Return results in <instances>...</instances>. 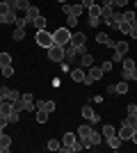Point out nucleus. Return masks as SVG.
I'll return each instance as SVG.
<instances>
[{"label":"nucleus","instance_id":"33","mask_svg":"<svg viewBox=\"0 0 137 153\" xmlns=\"http://www.w3.org/2000/svg\"><path fill=\"white\" fill-rule=\"evenodd\" d=\"M7 64H12V55L9 53H0V66H7Z\"/></svg>","mask_w":137,"mask_h":153},{"label":"nucleus","instance_id":"45","mask_svg":"<svg viewBox=\"0 0 137 153\" xmlns=\"http://www.w3.org/2000/svg\"><path fill=\"white\" fill-rule=\"evenodd\" d=\"M34 108H37V110H44L46 108V101H34Z\"/></svg>","mask_w":137,"mask_h":153},{"label":"nucleus","instance_id":"10","mask_svg":"<svg viewBox=\"0 0 137 153\" xmlns=\"http://www.w3.org/2000/svg\"><path fill=\"white\" fill-rule=\"evenodd\" d=\"M133 133H135V128H133V126H128V123H121V128H117V135H119V137H121V140H130V137H133Z\"/></svg>","mask_w":137,"mask_h":153},{"label":"nucleus","instance_id":"6","mask_svg":"<svg viewBox=\"0 0 137 153\" xmlns=\"http://www.w3.org/2000/svg\"><path fill=\"white\" fill-rule=\"evenodd\" d=\"M82 112V117H85V121H89L91 126H96V123H101V117H98V112L94 108H89V105H85V108L80 110Z\"/></svg>","mask_w":137,"mask_h":153},{"label":"nucleus","instance_id":"18","mask_svg":"<svg viewBox=\"0 0 137 153\" xmlns=\"http://www.w3.org/2000/svg\"><path fill=\"white\" fill-rule=\"evenodd\" d=\"M128 51H130V46H128V41H124V39L114 44V53H119V55H126Z\"/></svg>","mask_w":137,"mask_h":153},{"label":"nucleus","instance_id":"21","mask_svg":"<svg viewBox=\"0 0 137 153\" xmlns=\"http://www.w3.org/2000/svg\"><path fill=\"white\" fill-rule=\"evenodd\" d=\"M48 117H50V112H48V110H37L34 119H37V123H46V121H48Z\"/></svg>","mask_w":137,"mask_h":153},{"label":"nucleus","instance_id":"12","mask_svg":"<svg viewBox=\"0 0 137 153\" xmlns=\"http://www.w3.org/2000/svg\"><path fill=\"white\" fill-rule=\"evenodd\" d=\"M69 73H71V80L73 82H85V69H82V66H76V69H71L69 71Z\"/></svg>","mask_w":137,"mask_h":153},{"label":"nucleus","instance_id":"28","mask_svg":"<svg viewBox=\"0 0 137 153\" xmlns=\"http://www.w3.org/2000/svg\"><path fill=\"white\" fill-rule=\"evenodd\" d=\"M121 64H124V71H133L137 66L135 59H130V57H124V62H121Z\"/></svg>","mask_w":137,"mask_h":153},{"label":"nucleus","instance_id":"51","mask_svg":"<svg viewBox=\"0 0 137 153\" xmlns=\"http://www.w3.org/2000/svg\"><path fill=\"white\" fill-rule=\"evenodd\" d=\"M130 140H133V142H135V144H137V130H135V133H133V137H130Z\"/></svg>","mask_w":137,"mask_h":153},{"label":"nucleus","instance_id":"9","mask_svg":"<svg viewBox=\"0 0 137 153\" xmlns=\"http://www.w3.org/2000/svg\"><path fill=\"white\" fill-rule=\"evenodd\" d=\"M76 55H78V48L76 46H71V41L64 46V62H69V64H73L76 62Z\"/></svg>","mask_w":137,"mask_h":153},{"label":"nucleus","instance_id":"53","mask_svg":"<svg viewBox=\"0 0 137 153\" xmlns=\"http://www.w3.org/2000/svg\"><path fill=\"white\" fill-rule=\"evenodd\" d=\"M2 133H5V126H0V135H2Z\"/></svg>","mask_w":137,"mask_h":153},{"label":"nucleus","instance_id":"29","mask_svg":"<svg viewBox=\"0 0 137 153\" xmlns=\"http://www.w3.org/2000/svg\"><path fill=\"white\" fill-rule=\"evenodd\" d=\"M0 73H2L5 78H12V76H14V66H12V64H7V66H0Z\"/></svg>","mask_w":137,"mask_h":153},{"label":"nucleus","instance_id":"20","mask_svg":"<svg viewBox=\"0 0 137 153\" xmlns=\"http://www.w3.org/2000/svg\"><path fill=\"white\" fill-rule=\"evenodd\" d=\"M101 133H103V142L107 140V137H112V135H117V128L110 126V123H105L103 128H101Z\"/></svg>","mask_w":137,"mask_h":153},{"label":"nucleus","instance_id":"17","mask_svg":"<svg viewBox=\"0 0 137 153\" xmlns=\"http://www.w3.org/2000/svg\"><path fill=\"white\" fill-rule=\"evenodd\" d=\"M21 98H23V103H25V110H27V112H37V108H34V98H32V94H21Z\"/></svg>","mask_w":137,"mask_h":153},{"label":"nucleus","instance_id":"50","mask_svg":"<svg viewBox=\"0 0 137 153\" xmlns=\"http://www.w3.org/2000/svg\"><path fill=\"white\" fill-rule=\"evenodd\" d=\"M130 78H133V80H137V66H135V69L130 71Z\"/></svg>","mask_w":137,"mask_h":153},{"label":"nucleus","instance_id":"39","mask_svg":"<svg viewBox=\"0 0 137 153\" xmlns=\"http://www.w3.org/2000/svg\"><path fill=\"white\" fill-rule=\"evenodd\" d=\"M126 114H137V103H130V105L126 108Z\"/></svg>","mask_w":137,"mask_h":153},{"label":"nucleus","instance_id":"13","mask_svg":"<svg viewBox=\"0 0 137 153\" xmlns=\"http://www.w3.org/2000/svg\"><path fill=\"white\" fill-rule=\"evenodd\" d=\"M87 76H89L91 80H94V82H98V80H101V78L105 76V71L101 69V66H94V64H91V66H89V71H87Z\"/></svg>","mask_w":137,"mask_h":153},{"label":"nucleus","instance_id":"1","mask_svg":"<svg viewBox=\"0 0 137 153\" xmlns=\"http://www.w3.org/2000/svg\"><path fill=\"white\" fill-rule=\"evenodd\" d=\"M34 41H37V46H41V48H50L55 41H53V34L48 30H37V34H34Z\"/></svg>","mask_w":137,"mask_h":153},{"label":"nucleus","instance_id":"38","mask_svg":"<svg viewBox=\"0 0 137 153\" xmlns=\"http://www.w3.org/2000/svg\"><path fill=\"white\" fill-rule=\"evenodd\" d=\"M128 2H130V0H114V7H117V9H126Z\"/></svg>","mask_w":137,"mask_h":153},{"label":"nucleus","instance_id":"47","mask_svg":"<svg viewBox=\"0 0 137 153\" xmlns=\"http://www.w3.org/2000/svg\"><path fill=\"white\" fill-rule=\"evenodd\" d=\"M105 91H107V94H117V85H110V87H107Z\"/></svg>","mask_w":137,"mask_h":153},{"label":"nucleus","instance_id":"7","mask_svg":"<svg viewBox=\"0 0 137 153\" xmlns=\"http://www.w3.org/2000/svg\"><path fill=\"white\" fill-rule=\"evenodd\" d=\"M96 44H98V46H107V48H112V51H114V44H117V41H114L110 34L98 32V34H96Z\"/></svg>","mask_w":137,"mask_h":153},{"label":"nucleus","instance_id":"27","mask_svg":"<svg viewBox=\"0 0 137 153\" xmlns=\"http://www.w3.org/2000/svg\"><path fill=\"white\" fill-rule=\"evenodd\" d=\"M80 64H82V66H87V69H89L91 64H94V57H91L89 53H85V55H82V57H80Z\"/></svg>","mask_w":137,"mask_h":153},{"label":"nucleus","instance_id":"42","mask_svg":"<svg viewBox=\"0 0 137 153\" xmlns=\"http://www.w3.org/2000/svg\"><path fill=\"white\" fill-rule=\"evenodd\" d=\"M55 108H57V105H55V101H46V108H44V110H48V112H55Z\"/></svg>","mask_w":137,"mask_h":153},{"label":"nucleus","instance_id":"16","mask_svg":"<svg viewBox=\"0 0 137 153\" xmlns=\"http://www.w3.org/2000/svg\"><path fill=\"white\" fill-rule=\"evenodd\" d=\"M89 133H91V123L87 121L78 128V140H89Z\"/></svg>","mask_w":137,"mask_h":153},{"label":"nucleus","instance_id":"35","mask_svg":"<svg viewBox=\"0 0 137 153\" xmlns=\"http://www.w3.org/2000/svg\"><path fill=\"white\" fill-rule=\"evenodd\" d=\"M101 69H103V71H105V73H110V71H112V69H114V62H112V59H105V62H103V64H101Z\"/></svg>","mask_w":137,"mask_h":153},{"label":"nucleus","instance_id":"14","mask_svg":"<svg viewBox=\"0 0 137 153\" xmlns=\"http://www.w3.org/2000/svg\"><path fill=\"white\" fill-rule=\"evenodd\" d=\"M121 144H124V140H121L119 135H112V137H107V140H105V146H110L112 151H117V149H121Z\"/></svg>","mask_w":137,"mask_h":153},{"label":"nucleus","instance_id":"26","mask_svg":"<svg viewBox=\"0 0 137 153\" xmlns=\"http://www.w3.org/2000/svg\"><path fill=\"white\" fill-rule=\"evenodd\" d=\"M23 37H25V27H14V34H12L14 41H21Z\"/></svg>","mask_w":137,"mask_h":153},{"label":"nucleus","instance_id":"8","mask_svg":"<svg viewBox=\"0 0 137 153\" xmlns=\"http://www.w3.org/2000/svg\"><path fill=\"white\" fill-rule=\"evenodd\" d=\"M0 94H2V98H5L7 103H14L16 98H21V91L9 89V87H0Z\"/></svg>","mask_w":137,"mask_h":153},{"label":"nucleus","instance_id":"22","mask_svg":"<svg viewBox=\"0 0 137 153\" xmlns=\"http://www.w3.org/2000/svg\"><path fill=\"white\" fill-rule=\"evenodd\" d=\"M14 5H16V12H27L30 9V0H14Z\"/></svg>","mask_w":137,"mask_h":153},{"label":"nucleus","instance_id":"32","mask_svg":"<svg viewBox=\"0 0 137 153\" xmlns=\"http://www.w3.org/2000/svg\"><path fill=\"white\" fill-rule=\"evenodd\" d=\"M32 25L37 27V30H46V19H44V16H39V19H34V21H32Z\"/></svg>","mask_w":137,"mask_h":153},{"label":"nucleus","instance_id":"36","mask_svg":"<svg viewBox=\"0 0 137 153\" xmlns=\"http://www.w3.org/2000/svg\"><path fill=\"white\" fill-rule=\"evenodd\" d=\"M59 149H62V142H57V140L48 142V151H59Z\"/></svg>","mask_w":137,"mask_h":153},{"label":"nucleus","instance_id":"30","mask_svg":"<svg viewBox=\"0 0 137 153\" xmlns=\"http://www.w3.org/2000/svg\"><path fill=\"white\" fill-rule=\"evenodd\" d=\"M12 110H14V112H21V110H25V103H23V98H16V101L12 103Z\"/></svg>","mask_w":137,"mask_h":153},{"label":"nucleus","instance_id":"44","mask_svg":"<svg viewBox=\"0 0 137 153\" xmlns=\"http://www.w3.org/2000/svg\"><path fill=\"white\" fill-rule=\"evenodd\" d=\"M19 121V112H14L12 110V114H9V123H16Z\"/></svg>","mask_w":137,"mask_h":153},{"label":"nucleus","instance_id":"5","mask_svg":"<svg viewBox=\"0 0 137 153\" xmlns=\"http://www.w3.org/2000/svg\"><path fill=\"white\" fill-rule=\"evenodd\" d=\"M62 12L66 14V16H82V12H85V7H82V2H78V5H69V2H64L62 5Z\"/></svg>","mask_w":137,"mask_h":153},{"label":"nucleus","instance_id":"25","mask_svg":"<svg viewBox=\"0 0 137 153\" xmlns=\"http://www.w3.org/2000/svg\"><path fill=\"white\" fill-rule=\"evenodd\" d=\"M87 12H89V19H101V5H91Z\"/></svg>","mask_w":137,"mask_h":153},{"label":"nucleus","instance_id":"23","mask_svg":"<svg viewBox=\"0 0 137 153\" xmlns=\"http://www.w3.org/2000/svg\"><path fill=\"white\" fill-rule=\"evenodd\" d=\"M124 21L135 23V21H137V12H135V9H124Z\"/></svg>","mask_w":137,"mask_h":153},{"label":"nucleus","instance_id":"2","mask_svg":"<svg viewBox=\"0 0 137 153\" xmlns=\"http://www.w3.org/2000/svg\"><path fill=\"white\" fill-rule=\"evenodd\" d=\"M53 41L57 46H66L71 41V30H69V27H57V30L53 32Z\"/></svg>","mask_w":137,"mask_h":153},{"label":"nucleus","instance_id":"46","mask_svg":"<svg viewBox=\"0 0 137 153\" xmlns=\"http://www.w3.org/2000/svg\"><path fill=\"white\" fill-rule=\"evenodd\" d=\"M98 23H101V19H89V25L91 27H98Z\"/></svg>","mask_w":137,"mask_h":153},{"label":"nucleus","instance_id":"31","mask_svg":"<svg viewBox=\"0 0 137 153\" xmlns=\"http://www.w3.org/2000/svg\"><path fill=\"white\" fill-rule=\"evenodd\" d=\"M130 25H133V23H128V21H121V23L117 25V30H119V32H124V34H128V32H130Z\"/></svg>","mask_w":137,"mask_h":153},{"label":"nucleus","instance_id":"41","mask_svg":"<svg viewBox=\"0 0 137 153\" xmlns=\"http://www.w3.org/2000/svg\"><path fill=\"white\" fill-rule=\"evenodd\" d=\"M124 57H126V55H119V53H114V55H112V62H114V64H121V62H124Z\"/></svg>","mask_w":137,"mask_h":153},{"label":"nucleus","instance_id":"37","mask_svg":"<svg viewBox=\"0 0 137 153\" xmlns=\"http://www.w3.org/2000/svg\"><path fill=\"white\" fill-rule=\"evenodd\" d=\"M66 21H69V25H66V27H69V30H73V27L78 25V16H69V19H66Z\"/></svg>","mask_w":137,"mask_h":153},{"label":"nucleus","instance_id":"15","mask_svg":"<svg viewBox=\"0 0 137 153\" xmlns=\"http://www.w3.org/2000/svg\"><path fill=\"white\" fill-rule=\"evenodd\" d=\"M9 149H12V137L2 133V135H0V153H7Z\"/></svg>","mask_w":137,"mask_h":153},{"label":"nucleus","instance_id":"40","mask_svg":"<svg viewBox=\"0 0 137 153\" xmlns=\"http://www.w3.org/2000/svg\"><path fill=\"white\" fill-rule=\"evenodd\" d=\"M128 37H133V39H137V21L130 25V32H128Z\"/></svg>","mask_w":137,"mask_h":153},{"label":"nucleus","instance_id":"43","mask_svg":"<svg viewBox=\"0 0 137 153\" xmlns=\"http://www.w3.org/2000/svg\"><path fill=\"white\" fill-rule=\"evenodd\" d=\"M101 7H114V0H98Z\"/></svg>","mask_w":137,"mask_h":153},{"label":"nucleus","instance_id":"52","mask_svg":"<svg viewBox=\"0 0 137 153\" xmlns=\"http://www.w3.org/2000/svg\"><path fill=\"white\" fill-rule=\"evenodd\" d=\"M2 103H5V98H2V94H0V105H2Z\"/></svg>","mask_w":137,"mask_h":153},{"label":"nucleus","instance_id":"11","mask_svg":"<svg viewBox=\"0 0 137 153\" xmlns=\"http://www.w3.org/2000/svg\"><path fill=\"white\" fill-rule=\"evenodd\" d=\"M89 142H91V146H101V144H103V133H101V128H91Z\"/></svg>","mask_w":137,"mask_h":153},{"label":"nucleus","instance_id":"55","mask_svg":"<svg viewBox=\"0 0 137 153\" xmlns=\"http://www.w3.org/2000/svg\"><path fill=\"white\" fill-rule=\"evenodd\" d=\"M133 2H135V12H137V0H133Z\"/></svg>","mask_w":137,"mask_h":153},{"label":"nucleus","instance_id":"54","mask_svg":"<svg viewBox=\"0 0 137 153\" xmlns=\"http://www.w3.org/2000/svg\"><path fill=\"white\" fill-rule=\"evenodd\" d=\"M57 2H59V5H64V2H66V0H57Z\"/></svg>","mask_w":137,"mask_h":153},{"label":"nucleus","instance_id":"3","mask_svg":"<svg viewBox=\"0 0 137 153\" xmlns=\"http://www.w3.org/2000/svg\"><path fill=\"white\" fill-rule=\"evenodd\" d=\"M85 41H87L85 32H71V46H76V48H78V55H85V53H87Z\"/></svg>","mask_w":137,"mask_h":153},{"label":"nucleus","instance_id":"19","mask_svg":"<svg viewBox=\"0 0 137 153\" xmlns=\"http://www.w3.org/2000/svg\"><path fill=\"white\" fill-rule=\"evenodd\" d=\"M25 16H27V21H30V23H32L34 19H39V16H41V12H39V7H34V5H30V9H27V12H25Z\"/></svg>","mask_w":137,"mask_h":153},{"label":"nucleus","instance_id":"49","mask_svg":"<svg viewBox=\"0 0 137 153\" xmlns=\"http://www.w3.org/2000/svg\"><path fill=\"white\" fill-rule=\"evenodd\" d=\"M82 85H87V87H89V85H94V80H91L89 76H85V82H82Z\"/></svg>","mask_w":137,"mask_h":153},{"label":"nucleus","instance_id":"48","mask_svg":"<svg viewBox=\"0 0 137 153\" xmlns=\"http://www.w3.org/2000/svg\"><path fill=\"white\" fill-rule=\"evenodd\" d=\"M59 66H62V71H64V73L69 71V62H59Z\"/></svg>","mask_w":137,"mask_h":153},{"label":"nucleus","instance_id":"4","mask_svg":"<svg viewBox=\"0 0 137 153\" xmlns=\"http://www.w3.org/2000/svg\"><path fill=\"white\" fill-rule=\"evenodd\" d=\"M48 57H50V62H64V46H57L53 44L50 48H48Z\"/></svg>","mask_w":137,"mask_h":153},{"label":"nucleus","instance_id":"34","mask_svg":"<svg viewBox=\"0 0 137 153\" xmlns=\"http://www.w3.org/2000/svg\"><path fill=\"white\" fill-rule=\"evenodd\" d=\"M117 94H128V82H126V80L117 82Z\"/></svg>","mask_w":137,"mask_h":153},{"label":"nucleus","instance_id":"24","mask_svg":"<svg viewBox=\"0 0 137 153\" xmlns=\"http://www.w3.org/2000/svg\"><path fill=\"white\" fill-rule=\"evenodd\" d=\"M114 14V7H101V21H107Z\"/></svg>","mask_w":137,"mask_h":153}]
</instances>
